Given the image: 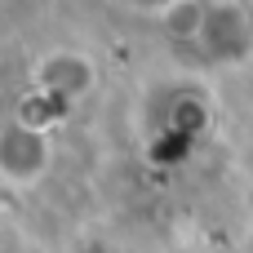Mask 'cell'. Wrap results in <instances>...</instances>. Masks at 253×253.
Listing matches in <instances>:
<instances>
[{
  "mask_svg": "<svg viewBox=\"0 0 253 253\" xmlns=\"http://www.w3.org/2000/svg\"><path fill=\"white\" fill-rule=\"evenodd\" d=\"M49 156H53L49 138H44L36 125H27V120H13V125L4 129V138H0V169H4V178H9L13 187L36 182V178L49 169Z\"/></svg>",
  "mask_w": 253,
  "mask_h": 253,
  "instance_id": "1",
  "label": "cell"
},
{
  "mask_svg": "<svg viewBox=\"0 0 253 253\" xmlns=\"http://www.w3.org/2000/svg\"><path fill=\"white\" fill-rule=\"evenodd\" d=\"M36 80H40V89H49V93H58V98H80V93H89V84H93V62H89L84 53L58 49V53L40 58Z\"/></svg>",
  "mask_w": 253,
  "mask_h": 253,
  "instance_id": "2",
  "label": "cell"
},
{
  "mask_svg": "<svg viewBox=\"0 0 253 253\" xmlns=\"http://www.w3.org/2000/svg\"><path fill=\"white\" fill-rule=\"evenodd\" d=\"M138 4H147V9H169V4H178V0H138Z\"/></svg>",
  "mask_w": 253,
  "mask_h": 253,
  "instance_id": "3",
  "label": "cell"
}]
</instances>
